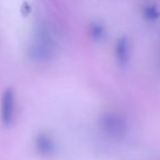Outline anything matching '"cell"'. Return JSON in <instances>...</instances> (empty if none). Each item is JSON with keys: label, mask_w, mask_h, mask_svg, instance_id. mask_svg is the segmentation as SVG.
<instances>
[{"label": "cell", "mask_w": 160, "mask_h": 160, "mask_svg": "<svg viewBox=\"0 0 160 160\" xmlns=\"http://www.w3.org/2000/svg\"><path fill=\"white\" fill-rule=\"evenodd\" d=\"M100 127L109 137L121 139L128 134V123L127 119L118 112H105L100 117Z\"/></svg>", "instance_id": "1"}, {"label": "cell", "mask_w": 160, "mask_h": 160, "mask_svg": "<svg viewBox=\"0 0 160 160\" xmlns=\"http://www.w3.org/2000/svg\"><path fill=\"white\" fill-rule=\"evenodd\" d=\"M91 34L95 40L102 39L103 35H105V28L100 23H94L91 28Z\"/></svg>", "instance_id": "4"}, {"label": "cell", "mask_w": 160, "mask_h": 160, "mask_svg": "<svg viewBox=\"0 0 160 160\" xmlns=\"http://www.w3.org/2000/svg\"><path fill=\"white\" fill-rule=\"evenodd\" d=\"M142 14H143L145 20H147L149 22H155L160 18V11L154 4H147L142 10Z\"/></svg>", "instance_id": "3"}, {"label": "cell", "mask_w": 160, "mask_h": 160, "mask_svg": "<svg viewBox=\"0 0 160 160\" xmlns=\"http://www.w3.org/2000/svg\"><path fill=\"white\" fill-rule=\"evenodd\" d=\"M116 59L117 62L120 67H125L128 62L130 58V45H128V39L125 36H122L119 38L116 44Z\"/></svg>", "instance_id": "2"}]
</instances>
